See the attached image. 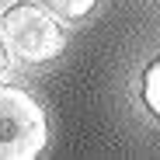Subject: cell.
<instances>
[{"instance_id": "obj_1", "label": "cell", "mask_w": 160, "mask_h": 160, "mask_svg": "<svg viewBox=\"0 0 160 160\" xmlns=\"http://www.w3.org/2000/svg\"><path fill=\"white\" fill-rule=\"evenodd\" d=\"M49 143L42 104L21 87H0V160H32Z\"/></svg>"}, {"instance_id": "obj_5", "label": "cell", "mask_w": 160, "mask_h": 160, "mask_svg": "<svg viewBox=\"0 0 160 160\" xmlns=\"http://www.w3.org/2000/svg\"><path fill=\"white\" fill-rule=\"evenodd\" d=\"M7 56H11V52H7V45H4V35H0V73L7 70Z\"/></svg>"}, {"instance_id": "obj_4", "label": "cell", "mask_w": 160, "mask_h": 160, "mask_svg": "<svg viewBox=\"0 0 160 160\" xmlns=\"http://www.w3.org/2000/svg\"><path fill=\"white\" fill-rule=\"evenodd\" d=\"M143 101H146V108L160 118V59L146 66L143 73Z\"/></svg>"}, {"instance_id": "obj_3", "label": "cell", "mask_w": 160, "mask_h": 160, "mask_svg": "<svg viewBox=\"0 0 160 160\" xmlns=\"http://www.w3.org/2000/svg\"><path fill=\"white\" fill-rule=\"evenodd\" d=\"M38 4L52 14V18H66V21H80V18H87L94 7H98V0H38Z\"/></svg>"}, {"instance_id": "obj_2", "label": "cell", "mask_w": 160, "mask_h": 160, "mask_svg": "<svg viewBox=\"0 0 160 160\" xmlns=\"http://www.w3.org/2000/svg\"><path fill=\"white\" fill-rule=\"evenodd\" d=\"M0 35H4L7 52L28 66H42L49 59H56L66 45L63 28L49 18V11L32 7V4H14L0 18Z\"/></svg>"}]
</instances>
